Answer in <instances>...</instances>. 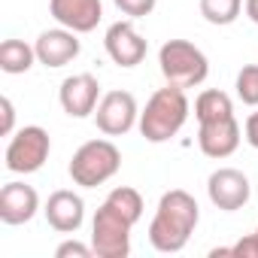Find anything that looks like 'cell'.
<instances>
[{
	"mask_svg": "<svg viewBox=\"0 0 258 258\" xmlns=\"http://www.w3.org/2000/svg\"><path fill=\"white\" fill-rule=\"evenodd\" d=\"M201 222V207L198 201L182 191V188H170L161 195L155 219L149 222V243L158 252H182L185 243L191 240L195 228Z\"/></svg>",
	"mask_w": 258,
	"mask_h": 258,
	"instance_id": "obj_1",
	"label": "cell"
},
{
	"mask_svg": "<svg viewBox=\"0 0 258 258\" xmlns=\"http://www.w3.org/2000/svg\"><path fill=\"white\" fill-rule=\"evenodd\" d=\"M188 97H185V88H176V85H167V88H158L146 109L140 112V134L149 140V143H167L170 137H176L182 131V124L188 121Z\"/></svg>",
	"mask_w": 258,
	"mask_h": 258,
	"instance_id": "obj_2",
	"label": "cell"
},
{
	"mask_svg": "<svg viewBox=\"0 0 258 258\" xmlns=\"http://www.w3.org/2000/svg\"><path fill=\"white\" fill-rule=\"evenodd\" d=\"M121 167V152L112 140H88L70 158V179L82 188H97Z\"/></svg>",
	"mask_w": 258,
	"mask_h": 258,
	"instance_id": "obj_3",
	"label": "cell"
},
{
	"mask_svg": "<svg viewBox=\"0 0 258 258\" xmlns=\"http://www.w3.org/2000/svg\"><path fill=\"white\" fill-rule=\"evenodd\" d=\"M158 67L167 85H176V88H195L210 76L207 55L188 40H167L158 49Z\"/></svg>",
	"mask_w": 258,
	"mask_h": 258,
	"instance_id": "obj_4",
	"label": "cell"
},
{
	"mask_svg": "<svg viewBox=\"0 0 258 258\" xmlns=\"http://www.w3.org/2000/svg\"><path fill=\"white\" fill-rule=\"evenodd\" d=\"M131 228L134 222L103 201L91 222V246L97 258H127L131 255Z\"/></svg>",
	"mask_w": 258,
	"mask_h": 258,
	"instance_id": "obj_5",
	"label": "cell"
},
{
	"mask_svg": "<svg viewBox=\"0 0 258 258\" xmlns=\"http://www.w3.org/2000/svg\"><path fill=\"white\" fill-rule=\"evenodd\" d=\"M49 152H52V137H49L46 127L25 124L22 131L10 140L4 161H7L10 173H37L49 161Z\"/></svg>",
	"mask_w": 258,
	"mask_h": 258,
	"instance_id": "obj_6",
	"label": "cell"
},
{
	"mask_svg": "<svg viewBox=\"0 0 258 258\" xmlns=\"http://www.w3.org/2000/svg\"><path fill=\"white\" fill-rule=\"evenodd\" d=\"M97 131L106 137H121L140 121V109L131 91H106L94 109Z\"/></svg>",
	"mask_w": 258,
	"mask_h": 258,
	"instance_id": "obj_7",
	"label": "cell"
},
{
	"mask_svg": "<svg viewBox=\"0 0 258 258\" xmlns=\"http://www.w3.org/2000/svg\"><path fill=\"white\" fill-rule=\"evenodd\" d=\"M207 195H210L213 207H219L225 213H234V210H243L249 204L252 188H249V179H246L243 170H237V167H219L207 179Z\"/></svg>",
	"mask_w": 258,
	"mask_h": 258,
	"instance_id": "obj_8",
	"label": "cell"
},
{
	"mask_svg": "<svg viewBox=\"0 0 258 258\" xmlns=\"http://www.w3.org/2000/svg\"><path fill=\"white\" fill-rule=\"evenodd\" d=\"M58 100L64 106V112L70 118H85L97 109L100 103V82L97 76L91 73H73L61 82V91H58Z\"/></svg>",
	"mask_w": 258,
	"mask_h": 258,
	"instance_id": "obj_9",
	"label": "cell"
},
{
	"mask_svg": "<svg viewBox=\"0 0 258 258\" xmlns=\"http://www.w3.org/2000/svg\"><path fill=\"white\" fill-rule=\"evenodd\" d=\"M103 46H106V55L118 67H137L146 58V49H149V43L143 40V34L131 22H115V25H109L106 28V37H103Z\"/></svg>",
	"mask_w": 258,
	"mask_h": 258,
	"instance_id": "obj_10",
	"label": "cell"
},
{
	"mask_svg": "<svg viewBox=\"0 0 258 258\" xmlns=\"http://www.w3.org/2000/svg\"><path fill=\"white\" fill-rule=\"evenodd\" d=\"M198 146H201V152L207 158H228V155H234L237 146H240V121L234 115L201 121Z\"/></svg>",
	"mask_w": 258,
	"mask_h": 258,
	"instance_id": "obj_11",
	"label": "cell"
},
{
	"mask_svg": "<svg viewBox=\"0 0 258 258\" xmlns=\"http://www.w3.org/2000/svg\"><path fill=\"white\" fill-rule=\"evenodd\" d=\"M34 49H37V61L43 67H52L55 70V67H64V64L76 61L79 52H82V43L76 40V31L55 28V31H43L37 37Z\"/></svg>",
	"mask_w": 258,
	"mask_h": 258,
	"instance_id": "obj_12",
	"label": "cell"
},
{
	"mask_svg": "<svg viewBox=\"0 0 258 258\" xmlns=\"http://www.w3.org/2000/svg\"><path fill=\"white\" fill-rule=\"evenodd\" d=\"M49 13L61 28H70L76 34H88L103 19L100 0H49Z\"/></svg>",
	"mask_w": 258,
	"mask_h": 258,
	"instance_id": "obj_13",
	"label": "cell"
},
{
	"mask_svg": "<svg viewBox=\"0 0 258 258\" xmlns=\"http://www.w3.org/2000/svg\"><path fill=\"white\" fill-rule=\"evenodd\" d=\"M43 213H46V222L58 234H76L85 222V201L70 188H58L49 195Z\"/></svg>",
	"mask_w": 258,
	"mask_h": 258,
	"instance_id": "obj_14",
	"label": "cell"
},
{
	"mask_svg": "<svg viewBox=\"0 0 258 258\" xmlns=\"http://www.w3.org/2000/svg\"><path fill=\"white\" fill-rule=\"evenodd\" d=\"M40 195L28 182H7L0 188V222L4 225H25L37 216Z\"/></svg>",
	"mask_w": 258,
	"mask_h": 258,
	"instance_id": "obj_15",
	"label": "cell"
},
{
	"mask_svg": "<svg viewBox=\"0 0 258 258\" xmlns=\"http://www.w3.org/2000/svg\"><path fill=\"white\" fill-rule=\"evenodd\" d=\"M34 61H37V49L28 46L25 40H4V46H0V70L10 76L28 73Z\"/></svg>",
	"mask_w": 258,
	"mask_h": 258,
	"instance_id": "obj_16",
	"label": "cell"
},
{
	"mask_svg": "<svg viewBox=\"0 0 258 258\" xmlns=\"http://www.w3.org/2000/svg\"><path fill=\"white\" fill-rule=\"evenodd\" d=\"M195 115L198 121H213V118H225V115H234V103L225 91L219 88H207L198 94L195 100Z\"/></svg>",
	"mask_w": 258,
	"mask_h": 258,
	"instance_id": "obj_17",
	"label": "cell"
},
{
	"mask_svg": "<svg viewBox=\"0 0 258 258\" xmlns=\"http://www.w3.org/2000/svg\"><path fill=\"white\" fill-rule=\"evenodd\" d=\"M243 10V0H201V16L210 25H234Z\"/></svg>",
	"mask_w": 258,
	"mask_h": 258,
	"instance_id": "obj_18",
	"label": "cell"
},
{
	"mask_svg": "<svg viewBox=\"0 0 258 258\" xmlns=\"http://www.w3.org/2000/svg\"><path fill=\"white\" fill-rule=\"evenodd\" d=\"M237 97L246 103V106H258V64H246L240 73H237Z\"/></svg>",
	"mask_w": 258,
	"mask_h": 258,
	"instance_id": "obj_19",
	"label": "cell"
},
{
	"mask_svg": "<svg viewBox=\"0 0 258 258\" xmlns=\"http://www.w3.org/2000/svg\"><path fill=\"white\" fill-rule=\"evenodd\" d=\"M112 4L124 16H131V19H146V16H152V10H155L158 0H112Z\"/></svg>",
	"mask_w": 258,
	"mask_h": 258,
	"instance_id": "obj_20",
	"label": "cell"
},
{
	"mask_svg": "<svg viewBox=\"0 0 258 258\" xmlns=\"http://www.w3.org/2000/svg\"><path fill=\"white\" fill-rule=\"evenodd\" d=\"M55 255L58 258H91L94 255V246H85L79 240H67V243H61L55 249Z\"/></svg>",
	"mask_w": 258,
	"mask_h": 258,
	"instance_id": "obj_21",
	"label": "cell"
},
{
	"mask_svg": "<svg viewBox=\"0 0 258 258\" xmlns=\"http://www.w3.org/2000/svg\"><path fill=\"white\" fill-rule=\"evenodd\" d=\"M231 249H234V258H258V234H249V237L237 240Z\"/></svg>",
	"mask_w": 258,
	"mask_h": 258,
	"instance_id": "obj_22",
	"label": "cell"
},
{
	"mask_svg": "<svg viewBox=\"0 0 258 258\" xmlns=\"http://www.w3.org/2000/svg\"><path fill=\"white\" fill-rule=\"evenodd\" d=\"M0 109H4V124H0V134L10 137L13 134V124H16V106L10 97H0Z\"/></svg>",
	"mask_w": 258,
	"mask_h": 258,
	"instance_id": "obj_23",
	"label": "cell"
},
{
	"mask_svg": "<svg viewBox=\"0 0 258 258\" xmlns=\"http://www.w3.org/2000/svg\"><path fill=\"white\" fill-rule=\"evenodd\" d=\"M246 143L252 146V149H258V112H252L249 118H246Z\"/></svg>",
	"mask_w": 258,
	"mask_h": 258,
	"instance_id": "obj_24",
	"label": "cell"
},
{
	"mask_svg": "<svg viewBox=\"0 0 258 258\" xmlns=\"http://www.w3.org/2000/svg\"><path fill=\"white\" fill-rule=\"evenodd\" d=\"M243 7H246V16H249V19L258 25V0H246Z\"/></svg>",
	"mask_w": 258,
	"mask_h": 258,
	"instance_id": "obj_25",
	"label": "cell"
},
{
	"mask_svg": "<svg viewBox=\"0 0 258 258\" xmlns=\"http://www.w3.org/2000/svg\"><path fill=\"white\" fill-rule=\"evenodd\" d=\"M255 234H258V228H255Z\"/></svg>",
	"mask_w": 258,
	"mask_h": 258,
	"instance_id": "obj_26",
	"label": "cell"
}]
</instances>
